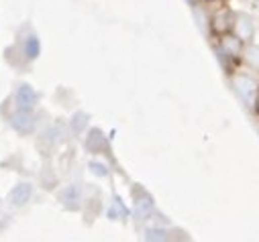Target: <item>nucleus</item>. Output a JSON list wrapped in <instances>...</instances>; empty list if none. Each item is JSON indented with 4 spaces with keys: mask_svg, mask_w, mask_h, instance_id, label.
<instances>
[{
    "mask_svg": "<svg viewBox=\"0 0 259 242\" xmlns=\"http://www.w3.org/2000/svg\"><path fill=\"white\" fill-rule=\"evenodd\" d=\"M233 23H235V13L227 7V5H221V9H217L212 15H210V33L219 39L227 33H233Z\"/></svg>",
    "mask_w": 259,
    "mask_h": 242,
    "instance_id": "1",
    "label": "nucleus"
},
{
    "mask_svg": "<svg viewBox=\"0 0 259 242\" xmlns=\"http://www.w3.org/2000/svg\"><path fill=\"white\" fill-rule=\"evenodd\" d=\"M233 33L245 43H253V37H255V19L249 15V13H235V23H233Z\"/></svg>",
    "mask_w": 259,
    "mask_h": 242,
    "instance_id": "2",
    "label": "nucleus"
},
{
    "mask_svg": "<svg viewBox=\"0 0 259 242\" xmlns=\"http://www.w3.org/2000/svg\"><path fill=\"white\" fill-rule=\"evenodd\" d=\"M233 88H235V92H237L247 104H253V98H255V94H257L259 84H257V80H255L253 76H249V74H235V76H233Z\"/></svg>",
    "mask_w": 259,
    "mask_h": 242,
    "instance_id": "3",
    "label": "nucleus"
},
{
    "mask_svg": "<svg viewBox=\"0 0 259 242\" xmlns=\"http://www.w3.org/2000/svg\"><path fill=\"white\" fill-rule=\"evenodd\" d=\"M219 49H221V53H225L229 59H243L245 43H243L235 33H227V35L219 37Z\"/></svg>",
    "mask_w": 259,
    "mask_h": 242,
    "instance_id": "4",
    "label": "nucleus"
},
{
    "mask_svg": "<svg viewBox=\"0 0 259 242\" xmlns=\"http://www.w3.org/2000/svg\"><path fill=\"white\" fill-rule=\"evenodd\" d=\"M241 62L253 70V72H259V45L257 43H249L245 45V51H243V59Z\"/></svg>",
    "mask_w": 259,
    "mask_h": 242,
    "instance_id": "5",
    "label": "nucleus"
},
{
    "mask_svg": "<svg viewBox=\"0 0 259 242\" xmlns=\"http://www.w3.org/2000/svg\"><path fill=\"white\" fill-rule=\"evenodd\" d=\"M13 204H17V206H21V204H25V202H29L31 200V186H27V184H21L19 188H15L13 190Z\"/></svg>",
    "mask_w": 259,
    "mask_h": 242,
    "instance_id": "6",
    "label": "nucleus"
},
{
    "mask_svg": "<svg viewBox=\"0 0 259 242\" xmlns=\"http://www.w3.org/2000/svg\"><path fill=\"white\" fill-rule=\"evenodd\" d=\"M15 127H17L21 133H29L31 127H33V120H31L29 114H19V116L15 118Z\"/></svg>",
    "mask_w": 259,
    "mask_h": 242,
    "instance_id": "7",
    "label": "nucleus"
},
{
    "mask_svg": "<svg viewBox=\"0 0 259 242\" xmlns=\"http://www.w3.org/2000/svg\"><path fill=\"white\" fill-rule=\"evenodd\" d=\"M19 100H21V104H23L25 108H29V106L33 104L35 96H33V92H31L29 88H21V92H19Z\"/></svg>",
    "mask_w": 259,
    "mask_h": 242,
    "instance_id": "8",
    "label": "nucleus"
},
{
    "mask_svg": "<svg viewBox=\"0 0 259 242\" xmlns=\"http://www.w3.org/2000/svg\"><path fill=\"white\" fill-rule=\"evenodd\" d=\"M147 242H167V240H165V234L161 230H149Z\"/></svg>",
    "mask_w": 259,
    "mask_h": 242,
    "instance_id": "9",
    "label": "nucleus"
},
{
    "mask_svg": "<svg viewBox=\"0 0 259 242\" xmlns=\"http://www.w3.org/2000/svg\"><path fill=\"white\" fill-rule=\"evenodd\" d=\"M116 212L120 214L118 218H124V214H126V210H124V208H122V204H118V202H114V206H112V210H110V216L114 218V216H116Z\"/></svg>",
    "mask_w": 259,
    "mask_h": 242,
    "instance_id": "10",
    "label": "nucleus"
},
{
    "mask_svg": "<svg viewBox=\"0 0 259 242\" xmlns=\"http://www.w3.org/2000/svg\"><path fill=\"white\" fill-rule=\"evenodd\" d=\"M253 110H255V114L259 116V88H257V94H255V98H253Z\"/></svg>",
    "mask_w": 259,
    "mask_h": 242,
    "instance_id": "11",
    "label": "nucleus"
},
{
    "mask_svg": "<svg viewBox=\"0 0 259 242\" xmlns=\"http://www.w3.org/2000/svg\"><path fill=\"white\" fill-rule=\"evenodd\" d=\"M204 3H208V5H225L227 0H204Z\"/></svg>",
    "mask_w": 259,
    "mask_h": 242,
    "instance_id": "12",
    "label": "nucleus"
}]
</instances>
